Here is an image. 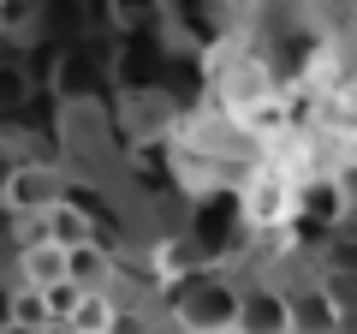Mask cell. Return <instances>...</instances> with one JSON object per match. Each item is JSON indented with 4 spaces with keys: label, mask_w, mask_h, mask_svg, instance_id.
<instances>
[{
    "label": "cell",
    "mask_w": 357,
    "mask_h": 334,
    "mask_svg": "<svg viewBox=\"0 0 357 334\" xmlns=\"http://www.w3.org/2000/svg\"><path fill=\"white\" fill-rule=\"evenodd\" d=\"M292 209H298V191H292V180H286L280 167H262L244 185V221L250 227H280V221H292Z\"/></svg>",
    "instance_id": "7a4b0ae2"
},
{
    "label": "cell",
    "mask_w": 357,
    "mask_h": 334,
    "mask_svg": "<svg viewBox=\"0 0 357 334\" xmlns=\"http://www.w3.org/2000/svg\"><path fill=\"white\" fill-rule=\"evenodd\" d=\"M6 322H24V328H48V298H42V286H24V281H18V293L6 298Z\"/></svg>",
    "instance_id": "8fae6325"
},
{
    "label": "cell",
    "mask_w": 357,
    "mask_h": 334,
    "mask_svg": "<svg viewBox=\"0 0 357 334\" xmlns=\"http://www.w3.org/2000/svg\"><path fill=\"white\" fill-rule=\"evenodd\" d=\"M0 334H36V328H24V322H6V317H0Z\"/></svg>",
    "instance_id": "9a60e30c"
},
{
    "label": "cell",
    "mask_w": 357,
    "mask_h": 334,
    "mask_svg": "<svg viewBox=\"0 0 357 334\" xmlns=\"http://www.w3.org/2000/svg\"><path fill=\"white\" fill-rule=\"evenodd\" d=\"M0 203L13 209V215H48L54 203H66V185L54 167H13L6 173V185H0Z\"/></svg>",
    "instance_id": "6da1fadb"
},
{
    "label": "cell",
    "mask_w": 357,
    "mask_h": 334,
    "mask_svg": "<svg viewBox=\"0 0 357 334\" xmlns=\"http://www.w3.org/2000/svg\"><path fill=\"white\" fill-rule=\"evenodd\" d=\"M232 334H292V305H286V293H274V286H250V293H238Z\"/></svg>",
    "instance_id": "277c9868"
},
{
    "label": "cell",
    "mask_w": 357,
    "mask_h": 334,
    "mask_svg": "<svg viewBox=\"0 0 357 334\" xmlns=\"http://www.w3.org/2000/svg\"><path fill=\"white\" fill-rule=\"evenodd\" d=\"M66 281H72L77 293H107V281H114V257L102 251V239L66 251Z\"/></svg>",
    "instance_id": "8992f818"
},
{
    "label": "cell",
    "mask_w": 357,
    "mask_h": 334,
    "mask_svg": "<svg viewBox=\"0 0 357 334\" xmlns=\"http://www.w3.org/2000/svg\"><path fill=\"white\" fill-rule=\"evenodd\" d=\"M292 305V334H333V293H304Z\"/></svg>",
    "instance_id": "9c48e42d"
},
{
    "label": "cell",
    "mask_w": 357,
    "mask_h": 334,
    "mask_svg": "<svg viewBox=\"0 0 357 334\" xmlns=\"http://www.w3.org/2000/svg\"><path fill=\"white\" fill-rule=\"evenodd\" d=\"M18 263H24V286H54V281H66V251H60V245H48V239H30Z\"/></svg>",
    "instance_id": "52a82bcc"
},
{
    "label": "cell",
    "mask_w": 357,
    "mask_h": 334,
    "mask_svg": "<svg viewBox=\"0 0 357 334\" xmlns=\"http://www.w3.org/2000/svg\"><path fill=\"white\" fill-rule=\"evenodd\" d=\"M24 102H30V78H24V66H6V60H0V114H18Z\"/></svg>",
    "instance_id": "7c38bea8"
},
{
    "label": "cell",
    "mask_w": 357,
    "mask_h": 334,
    "mask_svg": "<svg viewBox=\"0 0 357 334\" xmlns=\"http://www.w3.org/2000/svg\"><path fill=\"white\" fill-rule=\"evenodd\" d=\"M333 334H357V305H333Z\"/></svg>",
    "instance_id": "5bb4252c"
},
{
    "label": "cell",
    "mask_w": 357,
    "mask_h": 334,
    "mask_svg": "<svg viewBox=\"0 0 357 334\" xmlns=\"http://www.w3.org/2000/svg\"><path fill=\"white\" fill-rule=\"evenodd\" d=\"M232 310H238V293L220 281H203L178 298V317H185V334H227L232 328Z\"/></svg>",
    "instance_id": "3957f363"
},
{
    "label": "cell",
    "mask_w": 357,
    "mask_h": 334,
    "mask_svg": "<svg viewBox=\"0 0 357 334\" xmlns=\"http://www.w3.org/2000/svg\"><path fill=\"white\" fill-rule=\"evenodd\" d=\"M42 227H36V239H48V245H60V251H77V245H89L96 239V227H89V215L66 197V203H54L48 215H36Z\"/></svg>",
    "instance_id": "5b68a950"
},
{
    "label": "cell",
    "mask_w": 357,
    "mask_h": 334,
    "mask_svg": "<svg viewBox=\"0 0 357 334\" xmlns=\"http://www.w3.org/2000/svg\"><path fill=\"white\" fill-rule=\"evenodd\" d=\"M167 13V0H107V18L114 30H155Z\"/></svg>",
    "instance_id": "30bf717a"
},
{
    "label": "cell",
    "mask_w": 357,
    "mask_h": 334,
    "mask_svg": "<svg viewBox=\"0 0 357 334\" xmlns=\"http://www.w3.org/2000/svg\"><path fill=\"white\" fill-rule=\"evenodd\" d=\"M114 317H119V310H114V298H107V293H77L66 328H72V334H107V328H114Z\"/></svg>",
    "instance_id": "ba28073f"
},
{
    "label": "cell",
    "mask_w": 357,
    "mask_h": 334,
    "mask_svg": "<svg viewBox=\"0 0 357 334\" xmlns=\"http://www.w3.org/2000/svg\"><path fill=\"white\" fill-rule=\"evenodd\" d=\"M0 6H6V0H0Z\"/></svg>",
    "instance_id": "2e32d148"
},
{
    "label": "cell",
    "mask_w": 357,
    "mask_h": 334,
    "mask_svg": "<svg viewBox=\"0 0 357 334\" xmlns=\"http://www.w3.org/2000/svg\"><path fill=\"white\" fill-rule=\"evenodd\" d=\"M42 298H48V322H66L72 305H77V286L72 281H54V286H42Z\"/></svg>",
    "instance_id": "4fadbf2b"
}]
</instances>
